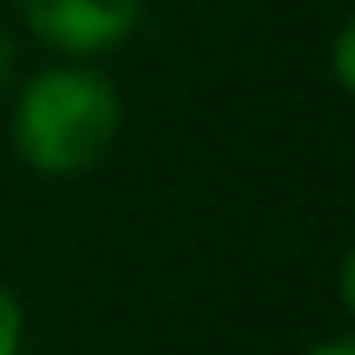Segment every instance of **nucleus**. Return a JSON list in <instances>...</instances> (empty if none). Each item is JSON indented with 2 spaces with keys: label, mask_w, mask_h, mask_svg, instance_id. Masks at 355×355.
I'll return each mask as SVG.
<instances>
[{
  "label": "nucleus",
  "mask_w": 355,
  "mask_h": 355,
  "mask_svg": "<svg viewBox=\"0 0 355 355\" xmlns=\"http://www.w3.org/2000/svg\"><path fill=\"white\" fill-rule=\"evenodd\" d=\"M305 355H355V333H338V338H322V344H311Z\"/></svg>",
  "instance_id": "0eeeda50"
},
{
  "label": "nucleus",
  "mask_w": 355,
  "mask_h": 355,
  "mask_svg": "<svg viewBox=\"0 0 355 355\" xmlns=\"http://www.w3.org/2000/svg\"><path fill=\"white\" fill-rule=\"evenodd\" d=\"M17 78V39L6 33V22H0V89Z\"/></svg>",
  "instance_id": "423d86ee"
},
{
  "label": "nucleus",
  "mask_w": 355,
  "mask_h": 355,
  "mask_svg": "<svg viewBox=\"0 0 355 355\" xmlns=\"http://www.w3.org/2000/svg\"><path fill=\"white\" fill-rule=\"evenodd\" d=\"M338 305H344V316L355 322V244H349L344 261H338Z\"/></svg>",
  "instance_id": "39448f33"
},
{
  "label": "nucleus",
  "mask_w": 355,
  "mask_h": 355,
  "mask_svg": "<svg viewBox=\"0 0 355 355\" xmlns=\"http://www.w3.org/2000/svg\"><path fill=\"white\" fill-rule=\"evenodd\" d=\"M122 139V94L116 83L89 67L55 55L50 67L28 72L11 100V150L39 178H83L94 172Z\"/></svg>",
  "instance_id": "f257e3e1"
},
{
  "label": "nucleus",
  "mask_w": 355,
  "mask_h": 355,
  "mask_svg": "<svg viewBox=\"0 0 355 355\" xmlns=\"http://www.w3.org/2000/svg\"><path fill=\"white\" fill-rule=\"evenodd\" d=\"M0 355H22V305L0 283Z\"/></svg>",
  "instance_id": "20e7f679"
},
{
  "label": "nucleus",
  "mask_w": 355,
  "mask_h": 355,
  "mask_svg": "<svg viewBox=\"0 0 355 355\" xmlns=\"http://www.w3.org/2000/svg\"><path fill=\"white\" fill-rule=\"evenodd\" d=\"M327 67H333V83L355 100V17H344V28L333 33V50H327Z\"/></svg>",
  "instance_id": "7ed1b4c3"
},
{
  "label": "nucleus",
  "mask_w": 355,
  "mask_h": 355,
  "mask_svg": "<svg viewBox=\"0 0 355 355\" xmlns=\"http://www.w3.org/2000/svg\"><path fill=\"white\" fill-rule=\"evenodd\" d=\"M11 6H17L22 28L67 61L111 55L144 22V0H11Z\"/></svg>",
  "instance_id": "f03ea898"
}]
</instances>
